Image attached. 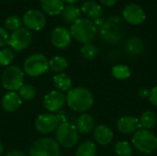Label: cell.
<instances>
[{"mask_svg":"<svg viewBox=\"0 0 157 156\" xmlns=\"http://www.w3.org/2000/svg\"><path fill=\"white\" fill-rule=\"evenodd\" d=\"M68 67L67 60L63 56H55L52 60L49 61V68L58 74H61L64 70H66Z\"/></svg>","mask_w":157,"mask_h":156,"instance_id":"cell-25","label":"cell"},{"mask_svg":"<svg viewBox=\"0 0 157 156\" xmlns=\"http://www.w3.org/2000/svg\"><path fill=\"white\" fill-rule=\"evenodd\" d=\"M64 2H66V3H68V4H75V3H77L78 1H80V0H63Z\"/></svg>","mask_w":157,"mask_h":156,"instance_id":"cell-38","label":"cell"},{"mask_svg":"<svg viewBox=\"0 0 157 156\" xmlns=\"http://www.w3.org/2000/svg\"><path fill=\"white\" fill-rule=\"evenodd\" d=\"M15 54L12 49H2L0 50V65L1 66H9L13 62Z\"/></svg>","mask_w":157,"mask_h":156,"instance_id":"cell-31","label":"cell"},{"mask_svg":"<svg viewBox=\"0 0 157 156\" xmlns=\"http://www.w3.org/2000/svg\"><path fill=\"white\" fill-rule=\"evenodd\" d=\"M22 23L29 30H40L46 25V17L40 10L29 9L24 13Z\"/></svg>","mask_w":157,"mask_h":156,"instance_id":"cell-10","label":"cell"},{"mask_svg":"<svg viewBox=\"0 0 157 156\" xmlns=\"http://www.w3.org/2000/svg\"><path fill=\"white\" fill-rule=\"evenodd\" d=\"M60 123V118L58 116L52 113H44L36 119L35 128L42 134H49L56 131Z\"/></svg>","mask_w":157,"mask_h":156,"instance_id":"cell-11","label":"cell"},{"mask_svg":"<svg viewBox=\"0 0 157 156\" xmlns=\"http://www.w3.org/2000/svg\"><path fill=\"white\" fill-rule=\"evenodd\" d=\"M72 40L70 30L64 27H56L51 33L52 44L57 49H66Z\"/></svg>","mask_w":157,"mask_h":156,"instance_id":"cell-14","label":"cell"},{"mask_svg":"<svg viewBox=\"0 0 157 156\" xmlns=\"http://www.w3.org/2000/svg\"><path fill=\"white\" fill-rule=\"evenodd\" d=\"M149 99L151 101V103L157 107V86L153 87L150 91V97H149Z\"/></svg>","mask_w":157,"mask_h":156,"instance_id":"cell-34","label":"cell"},{"mask_svg":"<svg viewBox=\"0 0 157 156\" xmlns=\"http://www.w3.org/2000/svg\"><path fill=\"white\" fill-rule=\"evenodd\" d=\"M6 156H28L21 151H11Z\"/></svg>","mask_w":157,"mask_h":156,"instance_id":"cell-37","label":"cell"},{"mask_svg":"<svg viewBox=\"0 0 157 156\" xmlns=\"http://www.w3.org/2000/svg\"><path fill=\"white\" fill-rule=\"evenodd\" d=\"M9 35L6 29L0 27V47H4L8 44Z\"/></svg>","mask_w":157,"mask_h":156,"instance_id":"cell-33","label":"cell"},{"mask_svg":"<svg viewBox=\"0 0 157 156\" xmlns=\"http://www.w3.org/2000/svg\"><path fill=\"white\" fill-rule=\"evenodd\" d=\"M59 143L52 138L44 137L34 142L29 149V156H60Z\"/></svg>","mask_w":157,"mask_h":156,"instance_id":"cell-8","label":"cell"},{"mask_svg":"<svg viewBox=\"0 0 157 156\" xmlns=\"http://www.w3.org/2000/svg\"><path fill=\"white\" fill-rule=\"evenodd\" d=\"M156 115L150 110L144 111L142 115L141 118L139 119V125L140 129H144V130H150L154 128L156 124Z\"/></svg>","mask_w":157,"mask_h":156,"instance_id":"cell-23","label":"cell"},{"mask_svg":"<svg viewBox=\"0 0 157 156\" xmlns=\"http://www.w3.org/2000/svg\"><path fill=\"white\" fill-rule=\"evenodd\" d=\"M117 129L123 134L134 133L137 130L140 129L139 120L132 116L121 117L117 122Z\"/></svg>","mask_w":157,"mask_h":156,"instance_id":"cell-16","label":"cell"},{"mask_svg":"<svg viewBox=\"0 0 157 156\" xmlns=\"http://www.w3.org/2000/svg\"><path fill=\"white\" fill-rule=\"evenodd\" d=\"M99 1L102 5H104L106 6H112L117 3L118 0H99Z\"/></svg>","mask_w":157,"mask_h":156,"instance_id":"cell-36","label":"cell"},{"mask_svg":"<svg viewBox=\"0 0 157 156\" xmlns=\"http://www.w3.org/2000/svg\"><path fill=\"white\" fill-rule=\"evenodd\" d=\"M61 15H62V18L63 19V21L69 24H74L75 21H77L80 18L81 11L76 6L68 5L63 7Z\"/></svg>","mask_w":157,"mask_h":156,"instance_id":"cell-22","label":"cell"},{"mask_svg":"<svg viewBox=\"0 0 157 156\" xmlns=\"http://www.w3.org/2000/svg\"><path fill=\"white\" fill-rule=\"evenodd\" d=\"M78 133L83 135L89 134L95 129V120L92 115L88 113H83L81 116L78 117L75 125Z\"/></svg>","mask_w":157,"mask_h":156,"instance_id":"cell-18","label":"cell"},{"mask_svg":"<svg viewBox=\"0 0 157 156\" xmlns=\"http://www.w3.org/2000/svg\"><path fill=\"white\" fill-rule=\"evenodd\" d=\"M18 95L21 99L24 100H32L36 97V89L33 86L29 84H23L22 86L18 89Z\"/></svg>","mask_w":157,"mask_h":156,"instance_id":"cell-28","label":"cell"},{"mask_svg":"<svg viewBox=\"0 0 157 156\" xmlns=\"http://www.w3.org/2000/svg\"><path fill=\"white\" fill-rule=\"evenodd\" d=\"M125 25L118 16H110L102 20L99 25V35L108 43H117L125 36Z\"/></svg>","mask_w":157,"mask_h":156,"instance_id":"cell-1","label":"cell"},{"mask_svg":"<svg viewBox=\"0 0 157 156\" xmlns=\"http://www.w3.org/2000/svg\"><path fill=\"white\" fill-rule=\"evenodd\" d=\"M95 141L100 145H109L113 140V131L107 125H98L93 131Z\"/></svg>","mask_w":157,"mask_h":156,"instance_id":"cell-17","label":"cell"},{"mask_svg":"<svg viewBox=\"0 0 157 156\" xmlns=\"http://www.w3.org/2000/svg\"><path fill=\"white\" fill-rule=\"evenodd\" d=\"M66 103L72 110L85 113L92 108L94 104V97L87 88L78 86L71 88L67 92Z\"/></svg>","mask_w":157,"mask_h":156,"instance_id":"cell-2","label":"cell"},{"mask_svg":"<svg viewBox=\"0 0 157 156\" xmlns=\"http://www.w3.org/2000/svg\"><path fill=\"white\" fill-rule=\"evenodd\" d=\"M52 83H53L54 87L57 89V91H60L62 93L68 92L72 88L71 78L63 73L54 75L52 79Z\"/></svg>","mask_w":157,"mask_h":156,"instance_id":"cell-21","label":"cell"},{"mask_svg":"<svg viewBox=\"0 0 157 156\" xmlns=\"http://www.w3.org/2000/svg\"><path fill=\"white\" fill-rule=\"evenodd\" d=\"M24 81V71L17 65L7 66L1 76V83L5 89L7 91L16 92L18 90Z\"/></svg>","mask_w":157,"mask_h":156,"instance_id":"cell-7","label":"cell"},{"mask_svg":"<svg viewBox=\"0 0 157 156\" xmlns=\"http://www.w3.org/2000/svg\"><path fill=\"white\" fill-rule=\"evenodd\" d=\"M139 96L141 97H144V98H146V97H150V90L148 88H145V87H143L139 90Z\"/></svg>","mask_w":157,"mask_h":156,"instance_id":"cell-35","label":"cell"},{"mask_svg":"<svg viewBox=\"0 0 157 156\" xmlns=\"http://www.w3.org/2000/svg\"><path fill=\"white\" fill-rule=\"evenodd\" d=\"M32 41V34L29 29L27 28H19L17 30H14L8 40V45L12 50L16 51H22L26 50Z\"/></svg>","mask_w":157,"mask_h":156,"instance_id":"cell-9","label":"cell"},{"mask_svg":"<svg viewBox=\"0 0 157 156\" xmlns=\"http://www.w3.org/2000/svg\"><path fill=\"white\" fill-rule=\"evenodd\" d=\"M132 144L137 151L149 154L157 149V137L149 130L139 129L134 132Z\"/></svg>","mask_w":157,"mask_h":156,"instance_id":"cell-5","label":"cell"},{"mask_svg":"<svg viewBox=\"0 0 157 156\" xmlns=\"http://www.w3.org/2000/svg\"><path fill=\"white\" fill-rule=\"evenodd\" d=\"M131 69L124 64H117L112 68V75L119 80H125L131 76Z\"/></svg>","mask_w":157,"mask_h":156,"instance_id":"cell-27","label":"cell"},{"mask_svg":"<svg viewBox=\"0 0 157 156\" xmlns=\"http://www.w3.org/2000/svg\"><path fill=\"white\" fill-rule=\"evenodd\" d=\"M99 52L98 48L92 44V43H86L84 44L81 48V54L82 56L86 59V60H93Z\"/></svg>","mask_w":157,"mask_h":156,"instance_id":"cell-29","label":"cell"},{"mask_svg":"<svg viewBox=\"0 0 157 156\" xmlns=\"http://www.w3.org/2000/svg\"><path fill=\"white\" fill-rule=\"evenodd\" d=\"M56 142L59 145L70 149L76 145L79 140V133L76 127L67 121L61 122L55 131Z\"/></svg>","mask_w":157,"mask_h":156,"instance_id":"cell-4","label":"cell"},{"mask_svg":"<svg viewBox=\"0 0 157 156\" xmlns=\"http://www.w3.org/2000/svg\"><path fill=\"white\" fill-rule=\"evenodd\" d=\"M126 50L132 55L140 54L144 50V43L137 37H132L126 42Z\"/></svg>","mask_w":157,"mask_h":156,"instance_id":"cell-24","label":"cell"},{"mask_svg":"<svg viewBox=\"0 0 157 156\" xmlns=\"http://www.w3.org/2000/svg\"><path fill=\"white\" fill-rule=\"evenodd\" d=\"M21 25H22V19L15 15H11L7 17L5 20V27L12 31L21 28Z\"/></svg>","mask_w":157,"mask_h":156,"instance_id":"cell-32","label":"cell"},{"mask_svg":"<svg viewBox=\"0 0 157 156\" xmlns=\"http://www.w3.org/2000/svg\"><path fill=\"white\" fill-rule=\"evenodd\" d=\"M24 73L31 77H38L49 69V60L42 53L29 55L24 62Z\"/></svg>","mask_w":157,"mask_h":156,"instance_id":"cell-6","label":"cell"},{"mask_svg":"<svg viewBox=\"0 0 157 156\" xmlns=\"http://www.w3.org/2000/svg\"><path fill=\"white\" fill-rule=\"evenodd\" d=\"M81 11L88 19H98L101 16L102 8L96 1L87 0L82 5Z\"/></svg>","mask_w":157,"mask_h":156,"instance_id":"cell-20","label":"cell"},{"mask_svg":"<svg viewBox=\"0 0 157 156\" xmlns=\"http://www.w3.org/2000/svg\"><path fill=\"white\" fill-rule=\"evenodd\" d=\"M124 19L132 25H140L146 17L144 8L135 3L127 5L122 12Z\"/></svg>","mask_w":157,"mask_h":156,"instance_id":"cell-12","label":"cell"},{"mask_svg":"<svg viewBox=\"0 0 157 156\" xmlns=\"http://www.w3.org/2000/svg\"><path fill=\"white\" fill-rule=\"evenodd\" d=\"M114 151L118 156H132L133 153L132 148L128 142L117 143L114 147Z\"/></svg>","mask_w":157,"mask_h":156,"instance_id":"cell-30","label":"cell"},{"mask_svg":"<svg viewBox=\"0 0 157 156\" xmlns=\"http://www.w3.org/2000/svg\"><path fill=\"white\" fill-rule=\"evenodd\" d=\"M98 31V26L88 18H79L70 29L72 38L83 44L91 43L97 37Z\"/></svg>","mask_w":157,"mask_h":156,"instance_id":"cell-3","label":"cell"},{"mask_svg":"<svg viewBox=\"0 0 157 156\" xmlns=\"http://www.w3.org/2000/svg\"><path fill=\"white\" fill-rule=\"evenodd\" d=\"M3 151H4V148H3V145H2V143H0V155L3 154Z\"/></svg>","mask_w":157,"mask_h":156,"instance_id":"cell-39","label":"cell"},{"mask_svg":"<svg viewBox=\"0 0 157 156\" xmlns=\"http://www.w3.org/2000/svg\"><path fill=\"white\" fill-rule=\"evenodd\" d=\"M75 156H97V147L92 142L83 143L76 150Z\"/></svg>","mask_w":157,"mask_h":156,"instance_id":"cell-26","label":"cell"},{"mask_svg":"<svg viewBox=\"0 0 157 156\" xmlns=\"http://www.w3.org/2000/svg\"><path fill=\"white\" fill-rule=\"evenodd\" d=\"M66 103V97L63 93L54 90L49 92L43 98L44 108L51 113L59 111Z\"/></svg>","mask_w":157,"mask_h":156,"instance_id":"cell-13","label":"cell"},{"mask_svg":"<svg viewBox=\"0 0 157 156\" xmlns=\"http://www.w3.org/2000/svg\"><path fill=\"white\" fill-rule=\"evenodd\" d=\"M40 4L42 11L50 16L61 14L64 7L63 0H40Z\"/></svg>","mask_w":157,"mask_h":156,"instance_id":"cell-19","label":"cell"},{"mask_svg":"<svg viewBox=\"0 0 157 156\" xmlns=\"http://www.w3.org/2000/svg\"><path fill=\"white\" fill-rule=\"evenodd\" d=\"M22 104V99L19 95L14 91H8L4 95L1 100L2 108L6 112H15L17 111Z\"/></svg>","mask_w":157,"mask_h":156,"instance_id":"cell-15","label":"cell"}]
</instances>
